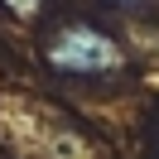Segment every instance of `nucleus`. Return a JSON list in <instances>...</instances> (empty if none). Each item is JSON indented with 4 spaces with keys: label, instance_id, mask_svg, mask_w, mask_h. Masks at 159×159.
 <instances>
[{
    "label": "nucleus",
    "instance_id": "obj_1",
    "mask_svg": "<svg viewBox=\"0 0 159 159\" xmlns=\"http://www.w3.org/2000/svg\"><path fill=\"white\" fill-rule=\"evenodd\" d=\"M48 63L58 72H111V68H120V48L106 39V34H97V29H87V24H68V29H58L53 34V43H48Z\"/></svg>",
    "mask_w": 159,
    "mask_h": 159
},
{
    "label": "nucleus",
    "instance_id": "obj_2",
    "mask_svg": "<svg viewBox=\"0 0 159 159\" xmlns=\"http://www.w3.org/2000/svg\"><path fill=\"white\" fill-rule=\"evenodd\" d=\"M10 5V15H20V20H34L39 15V0H5Z\"/></svg>",
    "mask_w": 159,
    "mask_h": 159
}]
</instances>
